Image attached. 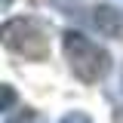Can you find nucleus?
I'll use <instances>...</instances> for the list:
<instances>
[{
	"mask_svg": "<svg viewBox=\"0 0 123 123\" xmlns=\"http://www.w3.org/2000/svg\"><path fill=\"white\" fill-rule=\"evenodd\" d=\"M62 49H65V59L71 74L80 83H98L105 80L111 71V55H108L105 46H98L95 40H89L83 31L68 28L62 34Z\"/></svg>",
	"mask_w": 123,
	"mask_h": 123,
	"instance_id": "nucleus-1",
	"label": "nucleus"
},
{
	"mask_svg": "<svg viewBox=\"0 0 123 123\" xmlns=\"http://www.w3.org/2000/svg\"><path fill=\"white\" fill-rule=\"evenodd\" d=\"M3 46L28 62H46L49 59V28L34 15L6 18L3 25Z\"/></svg>",
	"mask_w": 123,
	"mask_h": 123,
	"instance_id": "nucleus-2",
	"label": "nucleus"
},
{
	"mask_svg": "<svg viewBox=\"0 0 123 123\" xmlns=\"http://www.w3.org/2000/svg\"><path fill=\"white\" fill-rule=\"evenodd\" d=\"M92 25L102 37L111 40H123V9L117 3H98L92 9Z\"/></svg>",
	"mask_w": 123,
	"mask_h": 123,
	"instance_id": "nucleus-3",
	"label": "nucleus"
},
{
	"mask_svg": "<svg viewBox=\"0 0 123 123\" xmlns=\"http://www.w3.org/2000/svg\"><path fill=\"white\" fill-rule=\"evenodd\" d=\"M31 120H34V111H31V108H22L18 117H9V114H6V120H3V123H31Z\"/></svg>",
	"mask_w": 123,
	"mask_h": 123,
	"instance_id": "nucleus-4",
	"label": "nucleus"
},
{
	"mask_svg": "<svg viewBox=\"0 0 123 123\" xmlns=\"http://www.w3.org/2000/svg\"><path fill=\"white\" fill-rule=\"evenodd\" d=\"M12 102H15V92H12V86L6 83V86H3V111H6V114L12 111Z\"/></svg>",
	"mask_w": 123,
	"mask_h": 123,
	"instance_id": "nucleus-5",
	"label": "nucleus"
},
{
	"mask_svg": "<svg viewBox=\"0 0 123 123\" xmlns=\"http://www.w3.org/2000/svg\"><path fill=\"white\" fill-rule=\"evenodd\" d=\"M62 123H92V120L86 117V114H83V111H74V114H68V117H65Z\"/></svg>",
	"mask_w": 123,
	"mask_h": 123,
	"instance_id": "nucleus-6",
	"label": "nucleus"
},
{
	"mask_svg": "<svg viewBox=\"0 0 123 123\" xmlns=\"http://www.w3.org/2000/svg\"><path fill=\"white\" fill-rule=\"evenodd\" d=\"M114 123H123V105L117 108V111H114Z\"/></svg>",
	"mask_w": 123,
	"mask_h": 123,
	"instance_id": "nucleus-7",
	"label": "nucleus"
},
{
	"mask_svg": "<svg viewBox=\"0 0 123 123\" xmlns=\"http://www.w3.org/2000/svg\"><path fill=\"white\" fill-rule=\"evenodd\" d=\"M111 3H117V6H120V9H123V0H111Z\"/></svg>",
	"mask_w": 123,
	"mask_h": 123,
	"instance_id": "nucleus-8",
	"label": "nucleus"
},
{
	"mask_svg": "<svg viewBox=\"0 0 123 123\" xmlns=\"http://www.w3.org/2000/svg\"><path fill=\"white\" fill-rule=\"evenodd\" d=\"M120 89H123V77H120Z\"/></svg>",
	"mask_w": 123,
	"mask_h": 123,
	"instance_id": "nucleus-9",
	"label": "nucleus"
}]
</instances>
